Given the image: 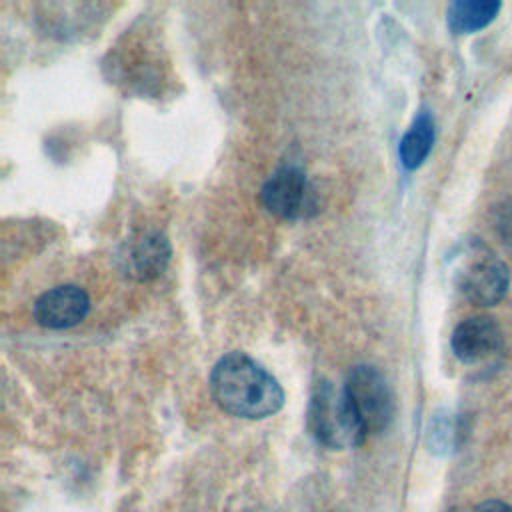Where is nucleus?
Instances as JSON below:
<instances>
[{
  "instance_id": "obj_9",
  "label": "nucleus",
  "mask_w": 512,
  "mask_h": 512,
  "mask_svg": "<svg viewBox=\"0 0 512 512\" xmlns=\"http://www.w3.org/2000/svg\"><path fill=\"white\" fill-rule=\"evenodd\" d=\"M434 138H436L434 118L428 110H420L398 146L402 166L406 170L420 168L434 146Z\"/></svg>"
},
{
  "instance_id": "obj_10",
  "label": "nucleus",
  "mask_w": 512,
  "mask_h": 512,
  "mask_svg": "<svg viewBox=\"0 0 512 512\" xmlns=\"http://www.w3.org/2000/svg\"><path fill=\"white\" fill-rule=\"evenodd\" d=\"M500 8L496 0H456L446 10V22L454 34H472L486 28Z\"/></svg>"
},
{
  "instance_id": "obj_11",
  "label": "nucleus",
  "mask_w": 512,
  "mask_h": 512,
  "mask_svg": "<svg viewBox=\"0 0 512 512\" xmlns=\"http://www.w3.org/2000/svg\"><path fill=\"white\" fill-rule=\"evenodd\" d=\"M494 228L496 234L504 244L512 246V198L504 200L500 206H496L494 212Z\"/></svg>"
},
{
  "instance_id": "obj_13",
  "label": "nucleus",
  "mask_w": 512,
  "mask_h": 512,
  "mask_svg": "<svg viewBox=\"0 0 512 512\" xmlns=\"http://www.w3.org/2000/svg\"><path fill=\"white\" fill-rule=\"evenodd\" d=\"M266 512H272V510H266Z\"/></svg>"
},
{
  "instance_id": "obj_1",
  "label": "nucleus",
  "mask_w": 512,
  "mask_h": 512,
  "mask_svg": "<svg viewBox=\"0 0 512 512\" xmlns=\"http://www.w3.org/2000/svg\"><path fill=\"white\" fill-rule=\"evenodd\" d=\"M210 392L224 412L246 420L268 418L284 404L278 380L244 352H230L214 364Z\"/></svg>"
},
{
  "instance_id": "obj_2",
  "label": "nucleus",
  "mask_w": 512,
  "mask_h": 512,
  "mask_svg": "<svg viewBox=\"0 0 512 512\" xmlns=\"http://www.w3.org/2000/svg\"><path fill=\"white\" fill-rule=\"evenodd\" d=\"M308 430L318 444L330 450H346L364 442L366 432L342 388L322 380L314 386L308 404Z\"/></svg>"
},
{
  "instance_id": "obj_3",
  "label": "nucleus",
  "mask_w": 512,
  "mask_h": 512,
  "mask_svg": "<svg viewBox=\"0 0 512 512\" xmlns=\"http://www.w3.org/2000/svg\"><path fill=\"white\" fill-rule=\"evenodd\" d=\"M350 404L368 434L384 432L394 418V394L382 372L368 364L354 366L344 382Z\"/></svg>"
},
{
  "instance_id": "obj_7",
  "label": "nucleus",
  "mask_w": 512,
  "mask_h": 512,
  "mask_svg": "<svg viewBox=\"0 0 512 512\" xmlns=\"http://www.w3.org/2000/svg\"><path fill=\"white\" fill-rule=\"evenodd\" d=\"M450 346L458 360L476 364L502 346V330L490 316H470L454 328Z\"/></svg>"
},
{
  "instance_id": "obj_5",
  "label": "nucleus",
  "mask_w": 512,
  "mask_h": 512,
  "mask_svg": "<svg viewBox=\"0 0 512 512\" xmlns=\"http://www.w3.org/2000/svg\"><path fill=\"white\" fill-rule=\"evenodd\" d=\"M458 286L468 302L476 306H494L508 292V266L488 250H480L466 260L458 274Z\"/></svg>"
},
{
  "instance_id": "obj_8",
  "label": "nucleus",
  "mask_w": 512,
  "mask_h": 512,
  "mask_svg": "<svg viewBox=\"0 0 512 512\" xmlns=\"http://www.w3.org/2000/svg\"><path fill=\"white\" fill-rule=\"evenodd\" d=\"M170 242L160 232H148L138 238L128 252L130 274L138 280L158 278L170 262Z\"/></svg>"
},
{
  "instance_id": "obj_12",
  "label": "nucleus",
  "mask_w": 512,
  "mask_h": 512,
  "mask_svg": "<svg viewBox=\"0 0 512 512\" xmlns=\"http://www.w3.org/2000/svg\"><path fill=\"white\" fill-rule=\"evenodd\" d=\"M474 512H512V506L502 500H486L474 508Z\"/></svg>"
},
{
  "instance_id": "obj_4",
  "label": "nucleus",
  "mask_w": 512,
  "mask_h": 512,
  "mask_svg": "<svg viewBox=\"0 0 512 512\" xmlns=\"http://www.w3.org/2000/svg\"><path fill=\"white\" fill-rule=\"evenodd\" d=\"M264 208L284 220L306 218L316 212L314 190L298 166L278 168L262 186Z\"/></svg>"
},
{
  "instance_id": "obj_6",
  "label": "nucleus",
  "mask_w": 512,
  "mask_h": 512,
  "mask_svg": "<svg viewBox=\"0 0 512 512\" xmlns=\"http://www.w3.org/2000/svg\"><path fill=\"white\" fill-rule=\"evenodd\" d=\"M90 310L88 294L74 284L46 290L34 302V320L50 330H66L80 324Z\"/></svg>"
}]
</instances>
